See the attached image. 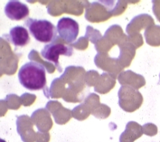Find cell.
<instances>
[{"label": "cell", "mask_w": 160, "mask_h": 142, "mask_svg": "<svg viewBox=\"0 0 160 142\" xmlns=\"http://www.w3.org/2000/svg\"><path fill=\"white\" fill-rule=\"evenodd\" d=\"M85 74L83 67L68 66L59 78L52 81L46 96L60 97L62 94L68 95L80 93L85 88Z\"/></svg>", "instance_id": "6da1fadb"}, {"label": "cell", "mask_w": 160, "mask_h": 142, "mask_svg": "<svg viewBox=\"0 0 160 142\" xmlns=\"http://www.w3.org/2000/svg\"><path fill=\"white\" fill-rule=\"evenodd\" d=\"M18 79L20 84L30 91L42 89L45 96L48 88L46 86L45 67L42 64L31 61L23 64L18 72Z\"/></svg>", "instance_id": "7a4b0ae2"}, {"label": "cell", "mask_w": 160, "mask_h": 142, "mask_svg": "<svg viewBox=\"0 0 160 142\" xmlns=\"http://www.w3.org/2000/svg\"><path fill=\"white\" fill-rule=\"evenodd\" d=\"M24 25L34 39L40 43H53L58 38L57 28L48 20L29 18L25 21Z\"/></svg>", "instance_id": "3957f363"}, {"label": "cell", "mask_w": 160, "mask_h": 142, "mask_svg": "<svg viewBox=\"0 0 160 142\" xmlns=\"http://www.w3.org/2000/svg\"><path fill=\"white\" fill-rule=\"evenodd\" d=\"M96 1L91 4L87 3L86 6V19L91 23H99L108 20L112 16L119 14V3H111V1Z\"/></svg>", "instance_id": "277c9868"}, {"label": "cell", "mask_w": 160, "mask_h": 142, "mask_svg": "<svg viewBox=\"0 0 160 142\" xmlns=\"http://www.w3.org/2000/svg\"><path fill=\"white\" fill-rule=\"evenodd\" d=\"M59 38L50 44L44 46L41 51V55L49 62H51L54 64L59 73L62 71V68L59 62V57L60 55L70 57L73 54V49L71 45H66L62 42H59Z\"/></svg>", "instance_id": "5b68a950"}, {"label": "cell", "mask_w": 160, "mask_h": 142, "mask_svg": "<svg viewBox=\"0 0 160 142\" xmlns=\"http://www.w3.org/2000/svg\"><path fill=\"white\" fill-rule=\"evenodd\" d=\"M116 76L108 73L99 74L97 71L90 70L84 76L85 83L88 86H94L95 91L101 94L109 92L116 84Z\"/></svg>", "instance_id": "8992f818"}, {"label": "cell", "mask_w": 160, "mask_h": 142, "mask_svg": "<svg viewBox=\"0 0 160 142\" xmlns=\"http://www.w3.org/2000/svg\"><path fill=\"white\" fill-rule=\"evenodd\" d=\"M119 105L126 111L132 112L141 104L142 97L135 88L129 86H122L118 91Z\"/></svg>", "instance_id": "52a82bcc"}, {"label": "cell", "mask_w": 160, "mask_h": 142, "mask_svg": "<svg viewBox=\"0 0 160 142\" xmlns=\"http://www.w3.org/2000/svg\"><path fill=\"white\" fill-rule=\"evenodd\" d=\"M56 28L59 38L66 44L73 43L79 34V24L76 21L69 17L61 18L58 22Z\"/></svg>", "instance_id": "ba28073f"}, {"label": "cell", "mask_w": 160, "mask_h": 142, "mask_svg": "<svg viewBox=\"0 0 160 142\" xmlns=\"http://www.w3.org/2000/svg\"><path fill=\"white\" fill-rule=\"evenodd\" d=\"M94 63L97 67L116 76L123 69L118 58L109 57L108 53H98L94 57Z\"/></svg>", "instance_id": "9c48e42d"}, {"label": "cell", "mask_w": 160, "mask_h": 142, "mask_svg": "<svg viewBox=\"0 0 160 142\" xmlns=\"http://www.w3.org/2000/svg\"><path fill=\"white\" fill-rule=\"evenodd\" d=\"M6 16L12 21H20L27 18L29 13L28 6L19 1H9L4 7Z\"/></svg>", "instance_id": "30bf717a"}, {"label": "cell", "mask_w": 160, "mask_h": 142, "mask_svg": "<svg viewBox=\"0 0 160 142\" xmlns=\"http://www.w3.org/2000/svg\"><path fill=\"white\" fill-rule=\"evenodd\" d=\"M6 39L16 47H24L30 41L29 33L26 28L21 26H16L9 30V34L5 35Z\"/></svg>", "instance_id": "8fae6325"}, {"label": "cell", "mask_w": 160, "mask_h": 142, "mask_svg": "<svg viewBox=\"0 0 160 142\" xmlns=\"http://www.w3.org/2000/svg\"><path fill=\"white\" fill-rule=\"evenodd\" d=\"M118 79L122 86H129L136 89L145 84L144 77L131 70L121 73Z\"/></svg>", "instance_id": "7c38bea8"}]
</instances>
